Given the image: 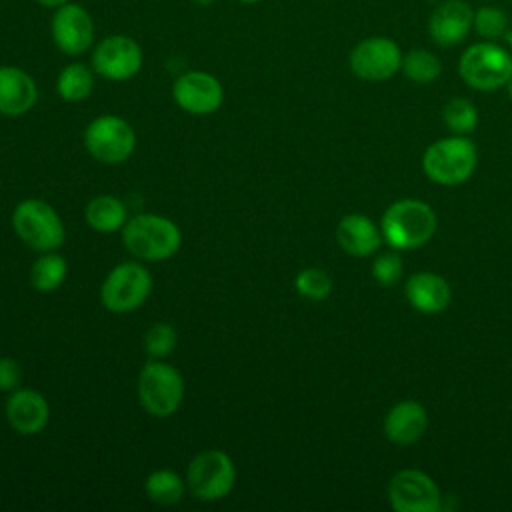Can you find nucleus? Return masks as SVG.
Here are the masks:
<instances>
[{"label":"nucleus","instance_id":"nucleus-37","mask_svg":"<svg viewBox=\"0 0 512 512\" xmlns=\"http://www.w3.org/2000/svg\"><path fill=\"white\" fill-rule=\"evenodd\" d=\"M482 2H494V0H482Z\"/></svg>","mask_w":512,"mask_h":512},{"label":"nucleus","instance_id":"nucleus-24","mask_svg":"<svg viewBox=\"0 0 512 512\" xmlns=\"http://www.w3.org/2000/svg\"><path fill=\"white\" fill-rule=\"evenodd\" d=\"M66 272L68 262L56 252H46L32 264L30 282L38 292H54L64 282Z\"/></svg>","mask_w":512,"mask_h":512},{"label":"nucleus","instance_id":"nucleus-5","mask_svg":"<svg viewBox=\"0 0 512 512\" xmlns=\"http://www.w3.org/2000/svg\"><path fill=\"white\" fill-rule=\"evenodd\" d=\"M12 224L24 244L40 252H52L64 242V226L56 210L38 198H28L14 208Z\"/></svg>","mask_w":512,"mask_h":512},{"label":"nucleus","instance_id":"nucleus-32","mask_svg":"<svg viewBox=\"0 0 512 512\" xmlns=\"http://www.w3.org/2000/svg\"><path fill=\"white\" fill-rule=\"evenodd\" d=\"M40 6H44V8H52V10H56V8H60V6H64V4H68V2H72V0H36Z\"/></svg>","mask_w":512,"mask_h":512},{"label":"nucleus","instance_id":"nucleus-33","mask_svg":"<svg viewBox=\"0 0 512 512\" xmlns=\"http://www.w3.org/2000/svg\"><path fill=\"white\" fill-rule=\"evenodd\" d=\"M194 4H198V6H210L214 0H192Z\"/></svg>","mask_w":512,"mask_h":512},{"label":"nucleus","instance_id":"nucleus-22","mask_svg":"<svg viewBox=\"0 0 512 512\" xmlns=\"http://www.w3.org/2000/svg\"><path fill=\"white\" fill-rule=\"evenodd\" d=\"M94 70L82 62L64 66L56 78V92L66 102H82L94 88Z\"/></svg>","mask_w":512,"mask_h":512},{"label":"nucleus","instance_id":"nucleus-19","mask_svg":"<svg viewBox=\"0 0 512 512\" xmlns=\"http://www.w3.org/2000/svg\"><path fill=\"white\" fill-rule=\"evenodd\" d=\"M6 418L18 434H38L44 430L50 418L46 398L36 390H16L6 402Z\"/></svg>","mask_w":512,"mask_h":512},{"label":"nucleus","instance_id":"nucleus-6","mask_svg":"<svg viewBox=\"0 0 512 512\" xmlns=\"http://www.w3.org/2000/svg\"><path fill=\"white\" fill-rule=\"evenodd\" d=\"M138 396L148 414L166 418L182 404L184 380L174 366L152 360L138 376Z\"/></svg>","mask_w":512,"mask_h":512},{"label":"nucleus","instance_id":"nucleus-29","mask_svg":"<svg viewBox=\"0 0 512 512\" xmlns=\"http://www.w3.org/2000/svg\"><path fill=\"white\" fill-rule=\"evenodd\" d=\"M176 330L166 322L152 324L144 334V348L152 358H164L176 348Z\"/></svg>","mask_w":512,"mask_h":512},{"label":"nucleus","instance_id":"nucleus-31","mask_svg":"<svg viewBox=\"0 0 512 512\" xmlns=\"http://www.w3.org/2000/svg\"><path fill=\"white\" fill-rule=\"evenodd\" d=\"M22 382V366L18 360L2 356L0 358V390L12 392Z\"/></svg>","mask_w":512,"mask_h":512},{"label":"nucleus","instance_id":"nucleus-8","mask_svg":"<svg viewBox=\"0 0 512 512\" xmlns=\"http://www.w3.org/2000/svg\"><path fill=\"white\" fill-rule=\"evenodd\" d=\"M402 56L404 52L396 40L388 36H368L354 44L348 54V66L360 80L384 82L400 72Z\"/></svg>","mask_w":512,"mask_h":512},{"label":"nucleus","instance_id":"nucleus-10","mask_svg":"<svg viewBox=\"0 0 512 512\" xmlns=\"http://www.w3.org/2000/svg\"><path fill=\"white\" fill-rule=\"evenodd\" d=\"M186 480L196 498L220 500L232 490L236 480V468L226 452L212 448L192 458Z\"/></svg>","mask_w":512,"mask_h":512},{"label":"nucleus","instance_id":"nucleus-13","mask_svg":"<svg viewBox=\"0 0 512 512\" xmlns=\"http://www.w3.org/2000/svg\"><path fill=\"white\" fill-rule=\"evenodd\" d=\"M176 104L194 116L216 112L224 100V88L216 76L202 70H190L176 78L172 86Z\"/></svg>","mask_w":512,"mask_h":512},{"label":"nucleus","instance_id":"nucleus-3","mask_svg":"<svg viewBox=\"0 0 512 512\" xmlns=\"http://www.w3.org/2000/svg\"><path fill=\"white\" fill-rule=\"evenodd\" d=\"M458 76L478 92L506 88L512 76V52L498 42H474L458 58Z\"/></svg>","mask_w":512,"mask_h":512},{"label":"nucleus","instance_id":"nucleus-1","mask_svg":"<svg viewBox=\"0 0 512 512\" xmlns=\"http://www.w3.org/2000/svg\"><path fill=\"white\" fill-rule=\"evenodd\" d=\"M436 226L438 218L434 208L418 198H400L392 202L380 218L384 242L398 252L416 250L428 244Z\"/></svg>","mask_w":512,"mask_h":512},{"label":"nucleus","instance_id":"nucleus-34","mask_svg":"<svg viewBox=\"0 0 512 512\" xmlns=\"http://www.w3.org/2000/svg\"><path fill=\"white\" fill-rule=\"evenodd\" d=\"M506 42H508V48H510V52H512V26H510V30H508V34H506Z\"/></svg>","mask_w":512,"mask_h":512},{"label":"nucleus","instance_id":"nucleus-30","mask_svg":"<svg viewBox=\"0 0 512 512\" xmlns=\"http://www.w3.org/2000/svg\"><path fill=\"white\" fill-rule=\"evenodd\" d=\"M404 272V262L398 250L380 252L372 262V276L380 286H394Z\"/></svg>","mask_w":512,"mask_h":512},{"label":"nucleus","instance_id":"nucleus-11","mask_svg":"<svg viewBox=\"0 0 512 512\" xmlns=\"http://www.w3.org/2000/svg\"><path fill=\"white\" fill-rule=\"evenodd\" d=\"M388 502L396 512H440L442 492L422 470L402 468L388 482Z\"/></svg>","mask_w":512,"mask_h":512},{"label":"nucleus","instance_id":"nucleus-21","mask_svg":"<svg viewBox=\"0 0 512 512\" xmlns=\"http://www.w3.org/2000/svg\"><path fill=\"white\" fill-rule=\"evenodd\" d=\"M86 222L96 232H116L126 224V206L116 196H96L84 210Z\"/></svg>","mask_w":512,"mask_h":512},{"label":"nucleus","instance_id":"nucleus-25","mask_svg":"<svg viewBox=\"0 0 512 512\" xmlns=\"http://www.w3.org/2000/svg\"><path fill=\"white\" fill-rule=\"evenodd\" d=\"M510 18L508 12L500 6H494L490 2H486L484 6L474 10V22H472V30L482 38V40H490L496 42L500 38H506L508 30H510Z\"/></svg>","mask_w":512,"mask_h":512},{"label":"nucleus","instance_id":"nucleus-12","mask_svg":"<svg viewBox=\"0 0 512 512\" xmlns=\"http://www.w3.org/2000/svg\"><path fill=\"white\" fill-rule=\"evenodd\" d=\"M142 48L126 34H110L92 50V70L108 80H128L142 68Z\"/></svg>","mask_w":512,"mask_h":512},{"label":"nucleus","instance_id":"nucleus-7","mask_svg":"<svg viewBox=\"0 0 512 512\" xmlns=\"http://www.w3.org/2000/svg\"><path fill=\"white\" fill-rule=\"evenodd\" d=\"M152 290L150 272L138 262L114 266L102 282L100 300L106 310L124 314L140 308Z\"/></svg>","mask_w":512,"mask_h":512},{"label":"nucleus","instance_id":"nucleus-15","mask_svg":"<svg viewBox=\"0 0 512 512\" xmlns=\"http://www.w3.org/2000/svg\"><path fill=\"white\" fill-rule=\"evenodd\" d=\"M474 8L464 0H442L428 16V36L442 48L462 44L472 32Z\"/></svg>","mask_w":512,"mask_h":512},{"label":"nucleus","instance_id":"nucleus-27","mask_svg":"<svg viewBox=\"0 0 512 512\" xmlns=\"http://www.w3.org/2000/svg\"><path fill=\"white\" fill-rule=\"evenodd\" d=\"M442 120L452 134L468 136L478 126V110L468 98L456 96L444 104Z\"/></svg>","mask_w":512,"mask_h":512},{"label":"nucleus","instance_id":"nucleus-36","mask_svg":"<svg viewBox=\"0 0 512 512\" xmlns=\"http://www.w3.org/2000/svg\"><path fill=\"white\" fill-rule=\"evenodd\" d=\"M238 2H242V4H256V2H260V0H238Z\"/></svg>","mask_w":512,"mask_h":512},{"label":"nucleus","instance_id":"nucleus-26","mask_svg":"<svg viewBox=\"0 0 512 512\" xmlns=\"http://www.w3.org/2000/svg\"><path fill=\"white\" fill-rule=\"evenodd\" d=\"M146 494L152 502L160 504V506H170L176 504L182 494H184V482L182 478L172 472V470H154L148 478H146Z\"/></svg>","mask_w":512,"mask_h":512},{"label":"nucleus","instance_id":"nucleus-2","mask_svg":"<svg viewBox=\"0 0 512 512\" xmlns=\"http://www.w3.org/2000/svg\"><path fill=\"white\" fill-rule=\"evenodd\" d=\"M478 148L468 136H444L422 154V172L438 186L464 184L476 170Z\"/></svg>","mask_w":512,"mask_h":512},{"label":"nucleus","instance_id":"nucleus-18","mask_svg":"<svg viewBox=\"0 0 512 512\" xmlns=\"http://www.w3.org/2000/svg\"><path fill=\"white\" fill-rule=\"evenodd\" d=\"M428 428V412L416 400L396 402L384 416V436L396 446L418 442Z\"/></svg>","mask_w":512,"mask_h":512},{"label":"nucleus","instance_id":"nucleus-9","mask_svg":"<svg viewBox=\"0 0 512 512\" xmlns=\"http://www.w3.org/2000/svg\"><path fill=\"white\" fill-rule=\"evenodd\" d=\"M84 146L96 160L104 164H120L132 156L136 134L124 118L104 114L86 126Z\"/></svg>","mask_w":512,"mask_h":512},{"label":"nucleus","instance_id":"nucleus-35","mask_svg":"<svg viewBox=\"0 0 512 512\" xmlns=\"http://www.w3.org/2000/svg\"><path fill=\"white\" fill-rule=\"evenodd\" d=\"M506 88H508V94H510V98H512V76H510V80H508Z\"/></svg>","mask_w":512,"mask_h":512},{"label":"nucleus","instance_id":"nucleus-14","mask_svg":"<svg viewBox=\"0 0 512 512\" xmlns=\"http://www.w3.org/2000/svg\"><path fill=\"white\" fill-rule=\"evenodd\" d=\"M50 34L60 52L68 56H80L88 52L94 42L92 16L80 4L68 2L54 10Z\"/></svg>","mask_w":512,"mask_h":512},{"label":"nucleus","instance_id":"nucleus-28","mask_svg":"<svg viewBox=\"0 0 512 512\" xmlns=\"http://www.w3.org/2000/svg\"><path fill=\"white\" fill-rule=\"evenodd\" d=\"M294 288L308 300H324L332 292V278L322 268H304L294 278Z\"/></svg>","mask_w":512,"mask_h":512},{"label":"nucleus","instance_id":"nucleus-16","mask_svg":"<svg viewBox=\"0 0 512 512\" xmlns=\"http://www.w3.org/2000/svg\"><path fill=\"white\" fill-rule=\"evenodd\" d=\"M404 296L414 310L422 314H438L448 308L452 288L444 276L430 270H420L410 274L404 282Z\"/></svg>","mask_w":512,"mask_h":512},{"label":"nucleus","instance_id":"nucleus-17","mask_svg":"<svg viewBox=\"0 0 512 512\" xmlns=\"http://www.w3.org/2000/svg\"><path fill=\"white\" fill-rule=\"evenodd\" d=\"M336 240L340 248L354 256V258H366L380 250L384 236L380 230V224H376L366 214H346L338 226H336Z\"/></svg>","mask_w":512,"mask_h":512},{"label":"nucleus","instance_id":"nucleus-20","mask_svg":"<svg viewBox=\"0 0 512 512\" xmlns=\"http://www.w3.org/2000/svg\"><path fill=\"white\" fill-rule=\"evenodd\" d=\"M38 98L36 82L18 66H0V114L22 116Z\"/></svg>","mask_w":512,"mask_h":512},{"label":"nucleus","instance_id":"nucleus-23","mask_svg":"<svg viewBox=\"0 0 512 512\" xmlns=\"http://www.w3.org/2000/svg\"><path fill=\"white\" fill-rule=\"evenodd\" d=\"M400 72L414 84H432L442 74V62L426 48H412L402 56Z\"/></svg>","mask_w":512,"mask_h":512},{"label":"nucleus","instance_id":"nucleus-4","mask_svg":"<svg viewBox=\"0 0 512 512\" xmlns=\"http://www.w3.org/2000/svg\"><path fill=\"white\" fill-rule=\"evenodd\" d=\"M126 248L148 262H160L174 256L180 248V228L158 214H138L126 220L122 228Z\"/></svg>","mask_w":512,"mask_h":512}]
</instances>
